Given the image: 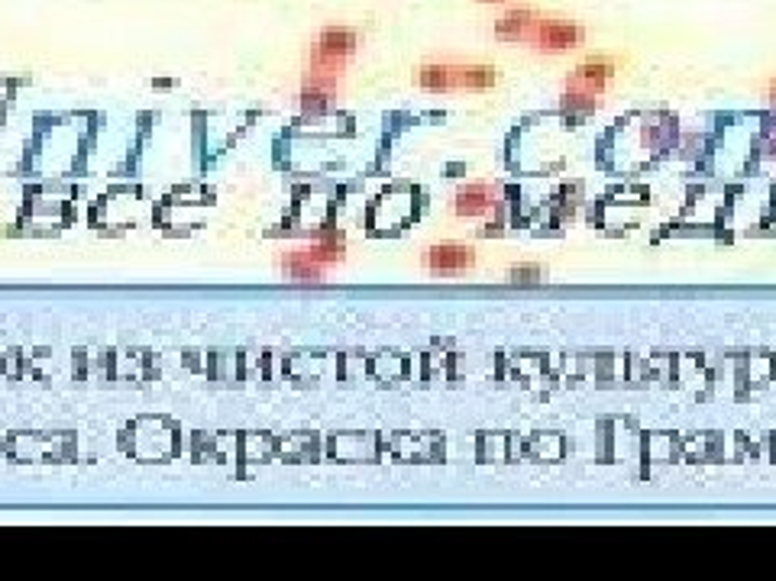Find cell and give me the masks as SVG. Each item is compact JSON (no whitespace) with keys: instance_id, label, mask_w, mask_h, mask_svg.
I'll use <instances>...</instances> for the list:
<instances>
[{"instance_id":"52a82bcc","label":"cell","mask_w":776,"mask_h":581,"mask_svg":"<svg viewBox=\"0 0 776 581\" xmlns=\"http://www.w3.org/2000/svg\"><path fill=\"white\" fill-rule=\"evenodd\" d=\"M492 207V191L486 185H470L456 194V214L460 217H479Z\"/></svg>"},{"instance_id":"8992f818","label":"cell","mask_w":776,"mask_h":581,"mask_svg":"<svg viewBox=\"0 0 776 581\" xmlns=\"http://www.w3.org/2000/svg\"><path fill=\"white\" fill-rule=\"evenodd\" d=\"M540 13L527 10V7H515V10H505L499 20H496V36L505 39V42H527L530 29L537 26Z\"/></svg>"},{"instance_id":"3957f363","label":"cell","mask_w":776,"mask_h":581,"mask_svg":"<svg viewBox=\"0 0 776 581\" xmlns=\"http://www.w3.org/2000/svg\"><path fill=\"white\" fill-rule=\"evenodd\" d=\"M612 75H615V62H612V59H589V62H583V65L573 72L566 98H570V101L596 104V94L612 81Z\"/></svg>"},{"instance_id":"9c48e42d","label":"cell","mask_w":776,"mask_h":581,"mask_svg":"<svg viewBox=\"0 0 776 581\" xmlns=\"http://www.w3.org/2000/svg\"><path fill=\"white\" fill-rule=\"evenodd\" d=\"M771 94H774V101H776V81H774V88H771Z\"/></svg>"},{"instance_id":"277c9868","label":"cell","mask_w":776,"mask_h":581,"mask_svg":"<svg viewBox=\"0 0 776 581\" xmlns=\"http://www.w3.org/2000/svg\"><path fill=\"white\" fill-rule=\"evenodd\" d=\"M356 49H360V33L350 26H327V29H321L317 42H314V55L330 59V62H347Z\"/></svg>"},{"instance_id":"7a4b0ae2","label":"cell","mask_w":776,"mask_h":581,"mask_svg":"<svg viewBox=\"0 0 776 581\" xmlns=\"http://www.w3.org/2000/svg\"><path fill=\"white\" fill-rule=\"evenodd\" d=\"M527 42L534 49H543V52H570L576 46L586 42V29L573 20H553V16H540L537 26L530 29Z\"/></svg>"},{"instance_id":"5b68a950","label":"cell","mask_w":776,"mask_h":581,"mask_svg":"<svg viewBox=\"0 0 776 581\" xmlns=\"http://www.w3.org/2000/svg\"><path fill=\"white\" fill-rule=\"evenodd\" d=\"M473 262H476V252L470 245H456V242H443L427 252L430 271H466Z\"/></svg>"},{"instance_id":"6da1fadb","label":"cell","mask_w":776,"mask_h":581,"mask_svg":"<svg viewBox=\"0 0 776 581\" xmlns=\"http://www.w3.org/2000/svg\"><path fill=\"white\" fill-rule=\"evenodd\" d=\"M499 81L492 65H450V62H430L421 65L417 85L424 91H486Z\"/></svg>"},{"instance_id":"ba28073f","label":"cell","mask_w":776,"mask_h":581,"mask_svg":"<svg viewBox=\"0 0 776 581\" xmlns=\"http://www.w3.org/2000/svg\"><path fill=\"white\" fill-rule=\"evenodd\" d=\"M543 278V271L537 265H521V268H512V281L515 285H537Z\"/></svg>"}]
</instances>
